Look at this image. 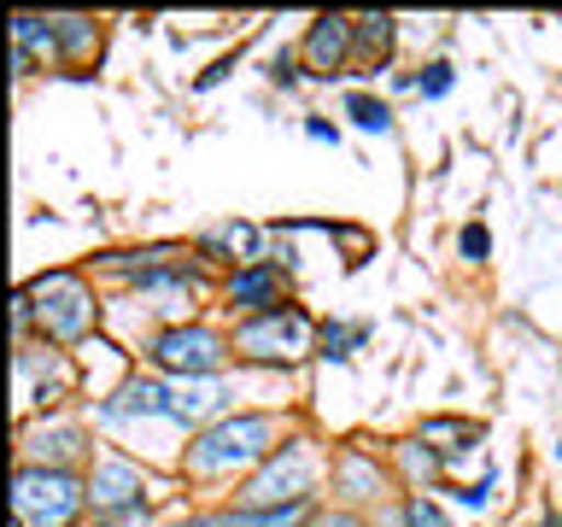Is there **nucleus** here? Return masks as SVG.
Wrapping results in <instances>:
<instances>
[{
    "label": "nucleus",
    "instance_id": "nucleus-1",
    "mask_svg": "<svg viewBox=\"0 0 562 527\" xmlns=\"http://www.w3.org/2000/svg\"><path fill=\"white\" fill-rule=\"evenodd\" d=\"M288 446V422L270 411H228L223 422H211L205 434H193V446L182 451L188 481H235V474L263 469L270 457Z\"/></svg>",
    "mask_w": 562,
    "mask_h": 527
},
{
    "label": "nucleus",
    "instance_id": "nucleus-2",
    "mask_svg": "<svg viewBox=\"0 0 562 527\" xmlns=\"http://www.w3.org/2000/svg\"><path fill=\"white\" fill-rule=\"evenodd\" d=\"M88 509V474L18 463L12 474V527H77Z\"/></svg>",
    "mask_w": 562,
    "mask_h": 527
},
{
    "label": "nucleus",
    "instance_id": "nucleus-3",
    "mask_svg": "<svg viewBox=\"0 0 562 527\" xmlns=\"http://www.w3.org/2000/svg\"><path fill=\"white\" fill-rule=\"evenodd\" d=\"M323 474H328V463H323V451H316V439H288L270 463L263 469H252L240 481V492H235V509H276V504H311L316 498V486H323Z\"/></svg>",
    "mask_w": 562,
    "mask_h": 527
},
{
    "label": "nucleus",
    "instance_id": "nucleus-4",
    "mask_svg": "<svg viewBox=\"0 0 562 527\" xmlns=\"http://www.w3.org/2000/svg\"><path fill=\"white\" fill-rule=\"evenodd\" d=\"M24 293H30L35 328H42L47 346H82L100 323L94 288H88L77 270H47V276H35Z\"/></svg>",
    "mask_w": 562,
    "mask_h": 527
},
{
    "label": "nucleus",
    "instance_id": "nucleus-5",
    "mask_svg": "<svg viewBox=\"0 0 562 527\" xmlns=\"http://www.w3.org/2000/svg\"><path fill=\"white\" fill-rule=\"evenodd\" d=\"M140 358L153 369H165V375H176V381H211V375H223L228 358H235V340L217 328H205V323H165L147 346H140Z\"/></svg>",
    "mask_w": 562,
    "mask_h": 527
},
{
    "label": "nucleus",
    "instance_id": "nucleus-6",
    "mask_svg": "<svg viewBox=\"0 0 562 527\" xmlns=\"http://www.w3.org/2000/svg\"><path fill=\"white\" fill-rule=\"evenodd\" d=\"M316 334H323V328L311 323L305 305H276V311H263V316H240V328L228 334V340H235V358H246V363L293 369L311 351Z\"/></svg>",
    "mask_w": 562,
    "mask_h": 527
},
{
    "label": "nucleus",
    "instance_id": "nucleus-7",
    "mask_svg": "<svg viewBox=\"0 0 562 527\" xmlns=\"http://www.w3.org/2000/svg\"><path fill=\"white\" fill-rule=\"evenodd\" d=\"M135 504H147V474H140V463L123 451H100L88 463V509H94V522L117 516V509H135Z\"/></svg>",
    "mask_w": 562,
    "mask_h": 527
},
{
    "label": "nucleus",
    "instance_id": "nucleus-8",
    "mask_svg": "<svg viewBox=\"0 0 562 527\" xmlns=\"http://www.w3.org/2000/svg\"><path fill=\"white\" fill-rule=\"evenodd\" d=\"M351 47H358V18L323 12V18H311L305 42H299V59H305V70L316 82H334L351 70Z\"/></svg>",
    "mask_w": 562,
    "mask_h": 527
},
{
    "label": "nucleus",
    "instance_id": "nucleus-9",
    "mask_svg": "<svg viewBox=\"0 0 562 527\" xmlns=\"http://www.w3.org/2000/svg\"><path fill=\"white\" fill-rule=\"evenodd\" d=\"M100 428H130V422H170V386L158 375H130L94 404Z\"/></svg>",
    "mask_w": 562,
    "mask_h": 527
},
{
    "label": "nucleus",
    "instance_id": "nucleus-10",
    "mask_svg": "<svg viewBox=\"0 0 562 527\" xmlns=\"http://www.w3.org/2000/svg\"><path fill=\"white\" fill-rule=\"evenodd\" d=\"M223 299H228V311H240V316H263V311L288 305V276H281L276 258L252 264V270H228Z\"/></svg>",
    "mask_w": 562,
    "mask_h": 527
},
{
    "label": "nucleus",
    "instance_id": "nucleus-11",
    "mask_svg": "<svg viewBox=\"0 0 562 527\" xmlns=\"http://www.w3.org/2000/svg\"><path fill=\"white\" fill-rule=\"evenodd\" d=\"M18 381H24V393H30V404H42V411H53V404H59L65 399V386L70 381H77V369H70V358H65V351L59 346H24V351H18Z\"/></svg>",
    "mask_w": 562,
    "mask_h": 527
},
{
    "label": "nucleus",
    "instance_id": "nucleus-12",
    "mask_svg": "<svg viewBox=\"0 0 562 527\" xmlns=\"http://www.w3.org/2000/svg\"><path fill=\"white\" fill-rule=\"evenodd\" d=\"M228 416V381H176L170 386V428H188V434H205L211 422Z\"/></svg>",
    "mask_w": 562,
    "mask_h": 527
},
{
    "label": "nucleus",
    "instance_id": "nucleus-13",
    "mask_svg": "<svg viewBox=\"0 0 562 527\" xmlns=\"http://www.w3.org/2000/svg\"><path fill=\"white\" fill-rule=\"evenodd\" d=\"M328 474H334V492H340V504H375V498H386V469L375 463V451H363V446H340L334 451V463H328Z\"/></svg>",
    "mask_w": 562,
    "mask_h": 527
},
{
    "label": "nucleus",
    "instance_id": "nucleus-14",
    "mask_svg": "<svg viewBox=\"0 0 562 527\" xmlns=\"http://www.w3.org/2000/svg\"><path fill=\"white\" fill-rule=\"evenodd\" d=\"M193 253L217 258V264H235V270H252V264H263V228L258 223H217V228H205V235L193 240Z\"/></svg>",
    "mask_w": 562,
    "mask_h": 527
},
{
    "label": "nucleus",
    "instance_id": "nucleus-15",
    "mask_svg": "<svg viewBox=\"0 0 562 527\" xmlns=\"http://www.w3.org/2000/svg\"><path fill=\"white\" fill-rule=\"evenodd\" d=\"M77 457H88V434L77 422H42L24 434V463H47V469H70Z\"/></svg>",
    "mask_w": 562,
    "mask_h": 527
},
{
    "label": "nucleus",
    "instance_id": "nucleus-16",
    "mask_svg": "<svg viewBox=\"0 0 562 527\" xmlns=\"http://www.w3.org/2000/svg\"><path fill=\"white\" fill-rule=\"evenodd\" d=\"M393 47H398V18L393 12H363L358 18V47H351V77H375V70L393 65Z\"/></svg>",
    "mask_w": 562,
    "mask_h": 527
},
{
    "label": "nucleus",
    "instance_id": "nucleus-17",
    "mask_svg": "<svg viewBox=\"0 0 562 527\" xmlns=\"http://www.w3.org/2000/svg\"><path fill=\"white\" fill-rule=\"evenodd\" d=\"M422 446H434L439 457H451V451H474L486 439L481 422H469V416H422V428H416Z\"/></svg>",
    "mask_w": 562,
    "mask_h": 527
},
{
    "label": "nucleus",
    "instance_id": "nucleus-18",
    "mask_svg": "<svg viewBox=\"0 0 562 527\" xmlns=\"http://www.w3.org/2000/svg\"><path fill=\"white\" fill-rule=\"evenodd\" d=\"M12 47L30 53L35 65H65L59 35H53V18H42V12H12Z\"/></svg>",
    "mask_w": 562,
    "mask_h": 527
},
{
    "label": "nucleus",
    "instance_id": "nucleus-19",
    "mask_svg": "<svg viewBox=\"0 0 562 527\" xmlns=\"http://www.w3.org/2000/svg\"><path fill=\"white\" fill-rule=\"evenodd\" d=\"M47 18H53V35H59L65 65H88L100 53V24L88 12H47Z\"/></svg>",
    "mask_w": 562,
    "mask_h": 527
},
{
    "label": "nucleus",
    "instance_id": "nucleus-20",
    "mask_svg": "<svg viewBox=\"0 0 562 527\" xmlns=\"http://www.w3.org/2000/svg\"><path fill=\"white\" fill-rule=\"evenodd\" d=\"M393 469H398V481H411V492H422V486L439 481L446 457H439L434 446H422V439L411 434V439H398V446H393Z\"/></svg>",
    "mask_w": 562,
    "mask_h": 527
},
{
    "label": "nucleus",
    "instance_id": "nucleus-21",
    "mask_svg": "<svg viewBox=\"0 0 562 527\" xmlns=\"http://www.w3.org/2000/svg\"><path fill=\"white\" fill-rule=\"evenodd\" d=\"M228 522L235 527H311L316 522V498L311 504H276V509H235L228 504Z\"/></svg>",
    "mask_w": 562,
    "mask_h": 527
},
{
    "label": "nucleus",
    "instance_id": "nucleus-22",
    "mask_svg": "<svg viewBox=\"0 0 562 527\" xmlns=\"http://www.w3.org/2000/svg\"><path fill=\"white\" fill-rule=\"evenodd\" d=\"M363 346H369V323H323V334H316V358L328 363H346Z\"/></svg>",
    "mask_w": 562,
    "mask_h": 527
},
{
    "label": "nucleus",
    "instance_id": "nucleus-23",
    "mask_svg": "<svg viewBox=\"0 0 562 527\" xmlns=\"http://www.w3.org/2000/svg\"><path fill=\"white\" fill-rule=\"evenodd\" d=\"M346 117L358 123L363 135H393V105L381 94H369V88H351L346 94Z\"/></svg>",
    "mask_w": 562,
    "mask_h": 527
},
{
    "label": "nucleus",
    "instance_id": "nucleus-24",
    "mask_svg": "<svg viewBox=\"0 0 562 527\" xmlns=\"http://www.w3.org/2000/svg\"><path fill=\"white\" fill-rule=\"evenodd\" d=\"M398 527H451L446 522V509H439L428 492H404V504H398Z\"/></svg>",
    "mask_w": 562,
    "mask_h": 527
},
{
    "label": "nucleus",
    "instance_id": "nucleus-25",
    "mask_svg": "<svg viewBox=\"0 0 562 527\" xmlns=\"http://www.w3.org/2000/svg\"><path fill=\"white\" fill-rule=\"evenodd\" d=\"M451 82H457V70H451L446 59H434V65L416 77V94H422V100H439V94H451Z\"/></svg>",
    "mask_w": 562,
    "mask_h": 527
},
{
    "label": "nucleus",
    "instance_id": "nucleus-26",
    "mask_svg": "<svg viewBox=\"0 0 562 527\" xmlns=\"http://www.w3.org/2000/svg\"><path fill=\"white\" fill-rule=\"evenodd\" d=\"M457 253H463L469 264H486V258H492V235H486V223H463V235H457Z\"/></svg>",
    "mask_w": 562,
    "mask_h": 527
},
{
    "label": "nucleus",
    "instance_id": "nucleus-27",
    "mask_svg": "<svg viewBox=\"0 0 562 527\" xmlns=\"http://www.w3.org/2000/svg\"><path fill=\"white\" fill-rule=\"evenodd\" d=\"M293 59H299V53H276V59H270V82L276 88H293L299 82V65Z\"/></svg>",
    "mask_w": 562,
    "mask_h": 527
},
{
    "label": "nucleus",
    "instance_id": "nucleus-28",
    "mask_svg": "<svg viewBox=\"0 0 562 527\" xmlns=\"http://www.w3.org/2000/svg\"><path fill=\"white\" fill-rule=\"evenodd\" d=\"M100 527H153V509H147V504L117 509V516H100Z\"/></svg>",
    "mask_w": 562,
    "mask_h": 527
},
{
    "label": "nucleus",
    "instance_id": "nucleus-29",
    "mask_svg": "<svg viewBox=\"0 0 562 527\" xmlns=\"http://www.w3.org/2000/svg\"><path fill=\"white\" fill-rule=\"evenodd\" d=\"M311 527H369L358 509H316V522Z\"/></svg>",
    "mask_w": 562,
    "mask_h": 527
},
{
    "label": "nucleus",
    "instance_id": "nucleus-30",
    "mask_svg": "<svg viewBox=\"0 0 562 527\" xmlns=\"http://www.w3.org/2000/svg\"><path fill=\"white\" fill-rule=\"evenodd\" d=\"M486 498H492V474L474 486H457V504H469V509H486Z\"/></svg>",
    "mask_w": 562,
    "mask_h": 527
},
{
    "label": "nucleus",
    "instance_id": "nucleus-31",
    "mask_svg": "<svg viewBox=\"0 0 562 527\" xmlns=\"http://www.w3.org/2000/svg\"><path fill=\"white\" fill-rule=\"evenodd\" d=\"M165 527H235L228 509H211V516H182V522H165Z\"/></svg>",
    "mask_w": 562,
    "mask_h": 527
},
{
    "label": "nucleus",
    "instance_id": "nucleus-32",
    "mask_svg": "<svg viewBox=\"0 0 562 527\" xmlns=\"http://www.w3.org/2000/svg\"><path fill=\"white\" fill-rule=\"evenodd\" d=\"M305 135H311V141H328V147L340 141V130H334L328 117H305Z\"/></svg>",
    "mask_w": 562,
    "mask_h": 527
},
{
    "label": "nucleus",
    "instance_id": "nucleus-33",
    "mask_svg": "<svg viewBox=\"0 0 562 527\" xmlns=\"http://www.w3.org/2000/svg\"><path fill=\"white\" fill-rule=\"evenodd\" d=\"M544 527H562V509H557V516H544Z\"/></svg>",
    "mask_w": 562,
    "mask_h": 527
}]
</instances>
